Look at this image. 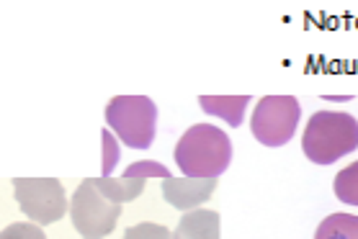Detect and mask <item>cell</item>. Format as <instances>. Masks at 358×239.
Masks as SVG:
<instances>
[{"instance_id":"52a82bcc","label":"cell","mask_w":358,"mask_h":239,"mask_svg":"<svg viewBox=\"0 0 358 239\" xmlns=\"http://www.w3.org/2000/svg\"><path fill=\"white\" fill-rule=\"evenodd\" d=\"M150 178H171V170L160 162H134V165L127 167V173L122 178H96V185L101 188V193L108 198V201H114V203H127V201H134L139 198V193L145 190V183Z\"/></svg>"},{"instance_id":"6da1fadb","label":"cell","mask_w":358,"mask_h":239,"mask_svg":"<svg viewBox=\"0 0 358 239\" xmlns=\"http://www.w3.org/2000/svg\"><path fill=\"white\" fill-rule=\"evenodd\" d=\"M173 157L186 178H220L232 160V141L217 126L196 124L178 139Z\"/></svg>"},{"instance_id":"8992f818","label":"cell","mask_w":358,"mask_h":239,"mask_svg":"<svg viewBox=\"0 0 358 239\" xmlns=\"http://www.w3.org/2000/svg\"><path fill=\"white\" fill-rule=\"evenodd\" d=\"M13 193L21 211L39 226L59 222L67 211L65 185L57 178H13Z\"/></svg>"},{"instance_id":"ba28073f","label":"cell","mask_w":358,"mask_h":239,"mask_svg":"<svg viewBox=\"0 0 358 239\" xmlns=\"http://www.w3.org/2000/svg\"><path fill=\"white\" fill-rule=\"evenodd\" d=\"M217 190V178H165L163 180V196L171 206L180 211L201 206L203 201H209Z\"/></svg>"},{"instance_id":"30bf717a","label":"cell","mask_w":358,"mask_h":239,"mask_svg":"<svg viewBox=\"0 0 358 239\" xmlns=\"http://www.w3.org/2000/svg\"><path fill=\"white\" fill-rule=\"evenodd\" d=\"M199 103L209 116H220L222 121H227L232 129H237V126H243V116L250 103V95H201Z\"/></svg>"},{"instance_id":"9c48e42d","label":"cell","mask_w":358,"mask_h":239,"mask_svg":"<svg viewBox=\"0 0 358 239\" xmlns=\"http://www.w3.org/2000/svg\"><path fill=\"white\" fill-rule=\"evenodd\" d=\"M173 239H220V214L209 208L188 211L173 231Z\"/></svg>"},{"instance_id":"3957f363","label":"cell","mask_w":358,"mask_h":239,"mask_svg":"<svg viewBox=\"0 0 358 239\" xmlns=\"http://www.w3.org/2000/svg\"><path fill=\"white\" fill-rule=\"evenodd\" d=\"M106 124L131 149H147L155 139L157 106L147 95H116L106 106Z\"/></svg>"},{"instance_id":"5b68a950","label":"cell","mask_w":358,"mask_h":239,"mask_svg":"<svg viewBox=\"0 0 358 239\" xmlns=\"http://www.w3.org/2000/svg\"><path fill=\"white\" fill-rule=\"evenodd\" d=\"M299 116L301 106L294 95H266L255 103L250 132L266 147H284L296 132Z\"/></svg>"},{"instance_id":"9a60e30c","label":"cell","mask_w":358,"mask_h":239,"mask_svg":"<svg viewBox=\"0 0 358 239\" xmlns=\"http://www.w3.org/2000/svg\"><path fill=\"white\" fill-rule=\"evenodd\" d=\"M103 149H106V160H103V173H111V167L116 165V160H119V149L114 144V137L111 132H103Z\"/></svg>"},{"instance_id":"4fadbf2b","label":"cell","mask_w":358,"mask_h":239,"mask_svg":"<svg viewBox=\"0 0 358 239\" xmlns=\"http://www.w3.org/2000/svg\"><path fill=\"white\" fill-rule=\"evenodd\" d=\"M124 239H173V231L163 224H137L124 231Z\"/></svg>"},{"instance_id":"7c38bea8","label":"cell","mask_w":358,"mask_h":239,"mask_svg":"<svg viewBox=\"0 0 358 239\" xmlns=\"http://www.w3.org/2000/svg\"><path fill=\"white\" fill-rule=\"evenodd\" d=\"M333 190L338 201L348 203V206H358V162L343 167L341 173L335 175Z\"/></svg>"},{"instance_id":"8fae6325","label":"cell","mask_w":358,"mask_h":239,"mask_svg":"<svg viewBox=\"0 0 358 239\" xmlns=\"http://www.w3.org/2000/svg\"><path fill=\"white\" fill-rule=\"evenodd\" d=\"M315 239H358L356 214H330L315 231Z\"/></svg>"},{"instance_id":"5bb4252c","label":"cell","mask_w":358,"mask_h":239,"mask_svg":"<svg viewBox=\"0 0 358 239\" xmlns=\"http://www.w3.org/2000/svg\"><path fill=\"white\" fill-rule=\"evenodd\" d=\"M0 239H47V234L41 231L39 224L18 222V224H10V226H6V229L0 231Z\"/></svg>"},{"instance_id":"277c9868","label":"cell","mask_w":358,"mask_h":239,"mask_svg":"<svg viewBox=\"0 0 358 239\" xmlns=\"http://www.w3.org/2000/svg\"><path fill=\"white\" fill-rule=\"evenodd\" d=\"M70 216L83 239H103L116 229V222L122 219V206L101 193L96 178H85L75 190Z\"/></svg>"},{"instance_id":"7a4b0ae2","label":"cell","mask_w":358,"mask_h":239,"mask_svg":"<svg viewBox=\"0 0 358 239\" xmlns=\"http://www.w3.org/2000/svg\"><path fill=\"white\" fill-rule=\"evenodd\" d=\"M358 147V121L343 111H317L301 137L304 157L315 165H333Z\"/></svg>"}]
</instances>
